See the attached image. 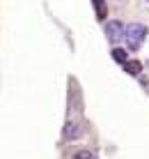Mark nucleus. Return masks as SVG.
<instances>
[{
	"label": "nucleus",
	"instance_id": "f03ea898",
	"mask_svg": "<svg viewBox=\"0 0 149 159\" xmlns=\"http://www.w3.org/2000/svg\"><path fill=\"white\" fill-rule=\"evenodd\" d=\"M106 35L110 44H119L122 39H126V25L122 21H110L106 23Z\"/></svg>",
	"mask_w": 149,
	"mask_h": 159
},
{
	"label": "nucleus",
	"instance_id": "423d86ee",
	"mask_svg": "<svg viewBox=\"0 0 149 159\" xmlns=\"http://www.w3.org/2000/svg\"><path fill=\"white\" fill-rule=\"evenodd\" d=\"M74 159H96V157L92 155L90 150H78V152L74 155Z\"/></svg>",
	"mask_w": 149,
	"mask_h": 159
},
{
	"label": "nucleus",
	"instance_id": "39448f33",
	"mask_svg": "<svg viewBox=\"0 0 149 159\" xmlns=\"http://www.w3.org/2000/svg\"><path fill=\"white\" fill-rule=\"evenodd\" d=\"M113 58L119 60V62H129V60H126V51H124V48H115V51H113Z\"/></svg>",
	"mask_w": 149,
	"mask_h": 159
},
{
	"label": "nucleus",
	"instance_id": "0eeeda50",
	"mask_svg": "<svg viewBox=\"0 0 149 159\" xmlns=\"http://www.w3.org/2000/svg\"><path fill=\"white\" fill-rule=\"evenodd\" d=\"M94 5H96V14H99V19H103V16H106V7H103V0H94Z\"/></svg>",
	"mask_w": 149,
	"mask_h": 159
},
{
	"label": "nucleus",
	"instance_id": "7ed1b4c3",
	"mask_svg": "<svg viewBox=\"0 0 149 159\" xmlns=\"http://www.w3.org/2000/svg\"><path fill=\"white\" fill-rule=\"evenodd\" d=\"M64 136H67L69 141H74V139H80V136H83V129H80V125H78V122H67V127H64Z\"/></svg>",
	"mask_w": 149,
	"mask_h": 159
},
{
	"label": "nucleus",
	"instance_id": "6e6552de",
	"mask_svg": "<svg viewBox=\"0 0 149 159\" xmlns=\"http://www.w3.org/2000/svg\"><path fill=\"white\" fill-rule=\"evenodd\" d=\"M147 5H149V0H147Z\"/></svg>",
	"mask_w": 149,
	"mask_h": 159
},
{
	"label": "nucleus",
	"instance_id": "20e7f679",
	"mask_svg": "<svg viewBox=\"0 0 149 159\" xmlns=\"http://www.w3.org/2000/svg\"><path fill=\"white\" fill-rule=\"evenodd\" d=\"M140 69H142V65H140V62H135V60H131V62H126V72H129V74L138 76V74H140Z\"/></svg>",
	"mask_w": 149,
	"mask_h": 159
},
{
	"label": "nucleus",
	"instance_id": "f257e3e1",
	"mask_svg": "<svg viewBox=\"0 0 149 159\" xmlns=\"http://www.w3.org/2000/svg\"><path fill=\"white\" fill-rule=\"evenodd\" d=\"M147 39V28L142 23H129L126 28V46L131 51H138L142 46V42Z\"/></svg>",
	"mask_w": 149,
	"mask_h": 159
}]
</instances>
